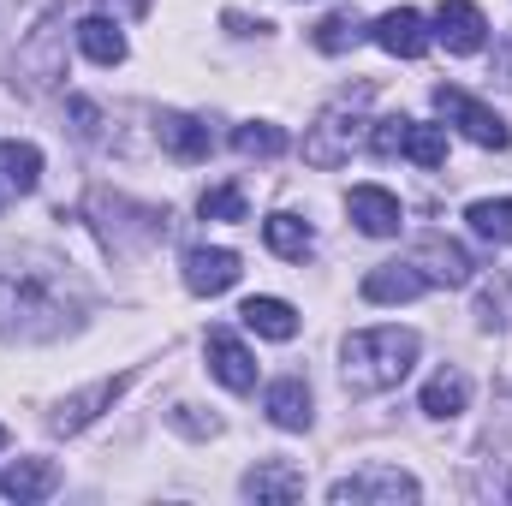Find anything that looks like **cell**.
Returning a JSON list of instances; mask_svg holds the SVG:
<instances>
[{
	"label": "cell",
	"instance_id": "cell-1",
	"mask_svg": "<svg viewBox=\"0 0 512 506\" xmlns=\"http://www.w3.org/2000/svg\"><path fill=\"white\" fill-rule=\"evenodd\" d=\"M84 316V286L72 262L48 251L0 256V334L6 340H60Z\"/></svg>",
	"mask_w": 512,
	"mask_h": 506
},
{
	"label": "cell",
	"instance_id": "cell-2",
	"mask_svg": "<svg viewBox=\"0 0 512 506\" xmlns=\"http://www.w3.org/2000/svg\"><path fill=\"white\" fill-rule=\"evenodd\" d=\"M417 364V334L411 328H358L340 346V381L346 393H387L411 376Z\"/></svg>",
	"mask_w": 512,
	"mask_h": 506
},
{
	"label": "cell",
	"instance_id": "cell-3",
	"mask_svg": "<svg viewBox=\"0 0 512 506\" xmlns=\"http://www.w3.org/2000/svg\"><path fill=\"white\" fill-rule=\"evenodd\" d=\"M358 102H364V90H358ZM358 102H340V108L316 114V126L304 131V161H310V167L334 173V167L352 161V149H358V137H364V114H358Z\"/></svg>",
	"mask_w": 512,
	"mask_h": 506
},
{
	"label": "cell",
	"instance_id": "cell-4",
	"mask_svg": "<svg viewBox=\"0 0 512 506\" xmlns=\"http://www.w3.org/2000/svg\"><path fill=\"white\" fill-rule=\"evenodd\" d=\"M423 489H417V477H405L399 465H370V471H358V477H340L334 489H328V501L334 506H370V501H417Z\"/></svg>",
	"mask_w": 512,
	"mask_h": 506
},
{
	"label": "cell",
	"instance_id": "cell-5",
	"mask_svg": "<svg viewBox=\"0 0 512 506\" xmlns=\"http://www.w3.org/2000/svg\"><path fill=\"white\" fill-rule=\"evenodd\" d=\"M435 108H441V120H453V126L465 131L477 149H507L512 143V131H507V120L489 108V102H477V96H465V90H435Z\"/></svg>",
	"mask_w": 512,
	"mask_h": 506
},
{
	"label": "cell",
	"instance_id": "cell-6",
	"mask_svg": "<svg viewBox=\"0 0 512 506\" xmlns=\"http://www.w3.org/2000/svg\"><path fill=\"white\" fill-rule=\"evenodd\" d=\"M239 251H227V245H191L185 251V286L197 292V298H221V292H233L239 286Z\"/></svg>",
	"mask_w": 512,
	"mask_h": 506
},
{
	"label": "cell",
	"instance_id": "cell-7",
	"mask_svg": "<svg viewBox=\"0 0 512 506\" xmlns=\"http://www.w3.org/2000/svg\"><path fill=\"white\" fill-rule=\"evenodd\" d=\"M126 387H131V376H102L96 387H84V393H66V399H60V411L48 417V423H54V435H78V429H90L102 411H114V399H120Z\"/></svg>",
	"mask_w": 512,
	"mask_h": 506
},
{
	"label": "cell",
	"instance_id": "cell-8",
	"mask_svg": "<svg viewBox=\"0 0 512 506\" xmlns=\"http://www.w3.org/2000/svg\"><path fill=\"white\" fill-rule=\"evenodd\" d=\"M411 262L423 268V280H429V286H465V280L477 274V262H471V251H465V245H453V239H441V233L417 239V251H411Z\"/></svg>",
	"mask_w": 512,
	"mask_h": 506
},
{
	"label": "cell",
	"instance_id": "cell-9",
	"mask_svg": "<svg viewBox=\"0 0 512 506\" xmlns=\"http://www.w3.org/2000/svg\"><path fill=\"white\" fill-rule=\"evenodd\" d=\"M203 352H209V376L221 381V387H233V393H251V387H256V358L245 352V340H239V334L209 328Z\"/></svg>",
	"mask_w": 512,
	"mask_h": 506
},
{
	"label": "cell",
	"instance_id": "cell-10",
	"mask_svg": "<svg viewBox=\"0 0 512 506\" xmlns=\"http://www.w3.org/2000/svg\"><path fill=\"white\" fill-rule=\"evenodd\" d=\"M435 42H441L447 54H477V48L489 42V18H483L471 0H441V12H435Z\"/></svg>",
	"mask_w": 512,
	"mask_h": 506
},
{
	"label": "cell",
	"instance_id": "cell-11",
	"mask_svg": "<svg viewBox=\"0 0 512 506\" xmlns=\"http://www.w3.org/2000/svg\"><path fill=\"white\" fill-rule=\"evenodd\" d=\"M346 209H352L358 233H370V239H393V233L405 227V209H399V197H393V191H382V185H352Z\"/></svg>",
	"mask_w": 512,
	"mask_h": 506
},
{
	"label": "cell",
	"instance_id": "cell-12",
	"mask_svg": "<svg viewBox=\"0 0 512 506\" xmlns=\"http://www.w3.org/2000/svg\"><path fill=\"white\" fill-rule=\"evenodd\" d=\"M376 48H387L393 60H423V48H429V24H423V12H411V6H393L376 18Z\"/></svg>",
	"mask_w": 512,
	"mask_h": 506
},
{
	"label": "cell",
	"instance_id": "cell-13",
	"mask_svg": "<svg viewBox=\"0 0 512 506\" xmlns=\"http://www.w3.org/2000/svg\"><path fill=\"white\" fill-rule=\"evenodd\" d=\"M429 292V280H423V268L405 256V262H382V268H370L364 274V298L370 304H411V298H423Z\"/></svg>",
	"mask_w": 512,
	"mask_h": 506
},
{
	"label": "cell",
	"instance_id": "cell-14",
	"mask_svg": "<svg viewBox=\"0 0 512 506\" xmlns=\"http://www.w3.org/2000/svg\"><path fill=\"white\" fill-rule=\"evenodd\" d=\"M54 489H60V465H54V459H18V465L0 471V495L18 501V506L48 501Z\"/></svg>",
	"mask_w": 512,
	"mask_h": 506
},
{
	"label": "cell",
	"instance_id": "cell-15",
	"mask_svg": "<svg viewBox=\"0 0 512 506\" xmlns=\"http://www.w3.org/2000/svg\"><path fill=\"white\" fill-rule=\"evenodd\" d=\"M155 137H161V149L173 161H209V149H215V137H209V126L197 114H161Z\"/></svg>",
	"mask_w": 512,
	"mask_h": 506
},
{
	"label": "cell",
	"instance_id": "cell-16",
	"mask_svg": "<svg viewBox=\"0 0 512 506\" xmlns=\"http://www.w3.org/2000/svg\"><path fill=\"white\" fill-rule=\"evenodd\" d=\"M310 417H316V405H310L304 376H280L268 387V423L274 429H310Z\"/></svg>",
	"mask_w": 512,
	"mask_h": 506
},
{
	"label": "cell",
	"instance_id": "cell-17",
	"mask_svg": "<svg viewBox=\"0 0 512 506\" xmlns=\"http://www.w3.org/2000/svg\"><path fill=\"white\" fill-rule=\"evenodd\" d=\"M239 489H245V501H298L304 495V471L286 465V459H268V465H256Z\"/></svg>",
	"mask_w": 512,
	"mask_h": 506
},
{
	"label": "cell",
	"instance_id": "cell-18",
	"mask_svg": "<svg viewBox=\"0 0 512 506\" xmlns=\"http://www.w3.org/2000/svg\"><path fill=\"white\" fill-rule=\"evenodd\" d=\"M239 322L262 334V340H298V310L286 304V298H245V310H239Z\"/></svg>",
	"mask_w": 512,
	"mask_h": 506
},
{
	"label": "cell",
	"instance_id": "cell-19",
	"mask_svg": "<svg viewBox=\"0 0 512 506\" xmlns=\"http://www.w3.org/2000/svg\"><path fill=\"white\" fill-rule=\"evenodd\" d=\"M0 185H6V191H18V197H24V191H36V185H42V149H36V143L6 137V143H0Z\"/></svg>",
	"mask_w": 512,
	"mask_h": 506
},
{
	"label": "cell",
	"instance_id": "cell-20",
	"mask_svg": "<svg viewBox=\"0 0 512 506\" xmlns=\"http://www.w3.org/2000/svg\"><path fill=\"white\" fill-rule=\"evenodd\" d=\"M262 239H268V251L286 256V262H304V256L316 251V233H310V221H298V215H268V221H262Z\"/></svg>",
	"mask_w": 512,
	"mask_h": 506
},
{
	"label": "cell",
	"instance_id": "cell-21",
	"mask_svg": "<svg viewBox=\"0 0 512 506\" xmlns=\"http://www.w3.org/2000/svg\"><path fill=\"white\" fill-rule=\"evenodd\" d=\"M471 405V376L465 370H441L423 387V417H459Z\"/></svg>",
	"mask_w": 512,
	"mask_h": 506
},
{
	"label": "cell",
	"instance_id": "cell-22",
	"mask_svg": "<svg viewBox=\"0 0 512 506\" xmlns=\"http://www.w3.org/2000/svg\"><path fill=\"white\" fill-rule=\"evenodd\" d=\"M78 48H84L96 66H120V60H126V36H120L114 18H84V24H78Z\"/></svg>",
	"mask_w": 512,
	"mask_h": 506
},
{
	"label": "cell",
	"instance_id": "cell-23",
	"mask_svg": "<svg viewBox=\"0 0 512 506\" xmlns=\"http://www.w3.org/2000/svg\"><path fill=\"white\" fill-rule=\"evenodd\" d=\"M465 221H471V233H477L483 245H512V197H483V203H471Z\"/></svg>",
	"mask_w": 512,
	"mask_h": 506
},
{
	"label": "cell",
	"instance_id": "cell-24",
	"mask_svg": "<svg viewBox=\"0 0 512 506\" xmlns=\"http://www.w3.org/2000/svg\"><path fill=\"white\" fill-rule=\"evenodd\" d=\"M364 36H370V24H364L352 6H346V12H328V18L316 24V48H322V54H352Z\"/></svg>",
	"mask_w": 512,
	"mask_h": 506
},
{
	"label": "cell",
	"instance_id": "cell-25",
	"mask_svg": "<svg viewBox=\"0 0 512 506\" xmlns=\"http://www.w3.org/2000/svg\"><path fill=\"white\" fill-rule=\"evenodd\" d=\"M233 149H239L245 161H274V155L286 149V131L268 126V120H245V126L233 131Z\"/></svg>",
	"mask_w": 512,
	"mask_h": 506
},
{
	"label": "cell",
	"instance_id": "cell-26",
	"mask_svg": "<svg viewBox=\"0 0 512 506\" xmlns=\"http://www.w3.org/2000/svg\"><path fill=\"white\" fill-rule=\"evenodd\" d=\"M405 155L417 161V167H447V126H423V120H411V137H405Z\"/></svg>",
	"mask_w": 512,
	"mask_h": 506
},
{
	"label": "cell",
	"instance_id": "cell-27",
	"mask_svg": "<svg viewBox=\"0 0 512 506\" xmlns=\"http://www.w3.org/2000/svg\"><path fill=\"white\" fill-rule=\"evenodd\" d=\"M197 209H203V221H251V197L239 185H209Z\"/></svg>",
	"mask_w": 512,
	"mask_h": 506
},
{
	"label": "cell",
	"instance_id": "cell-28",
	"mask_svg": "<svg viewBox=\"0 0 512 506\" xmlns=\"http://www.w3.org/2000/svg\"><path fill=\"white\" fill-rule=\"evenodd\" d=\"M477 322H483V328H512V286L501 274L483 280V292H477Z\"/></svg>",
	"mask_w": 512,
	"mask_h": 506
},
{
	"label": "cell",
	"instance_id": "cell-29",
	"mask_svg": "<svg viewBox=\"0 0 512 506\" xmlns=\"http://www.w3.org/2000/svg\"><path fill=\"white\" fill-rule=\"evenodd\" d=\"M405 137H411V120H405V114H387V120L370 126V149H376L382 161H393V155H405Z\"/></svg>",
	"mask_w": 512,
	"mask_h": 506
},
{
	"label": "cell",
	"instance_id": "cell-30",
	"mask_svg": "<svg viewBox=\"0 0 512 506\" xmlns=\"http://www.w3.org/2000/svg\"><path fill=\"white\" fill-rule=\"evenodd\" d=\"M66 108H72V120H78V137H96V131H102V114H96V108H90L84 96H72Z\"/></svg>",
	"mask_w": 512,
	"mask_h": 506
},
{
	"label": "cell",
	"instance_id": "cell-31",
	"mask_svg": "<svg viewBox=\"0 0 512 506\" xmlns=\"http://www.w3.org/2000/svg\"><path fill=\"white\" fill-rule=\"evenodd\" d=\"M0 447H6V429H0Z\"/></svg>",
	"mask_w": 512,
	"mask_h": 506
}]
</instances>
